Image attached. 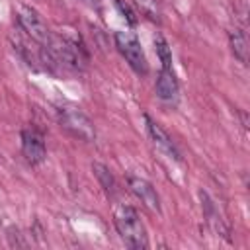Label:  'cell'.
<instances>
[{
    "label": "cell",
    "mask_w": 250,
    "mask_h": 250,
    "mask_svg": "<svg viewBox=\"0 0 250 250\" xmlns=\"http://www.w3.org/2000/svg\"><path fill=\"white\" fill-rule=\"evenodd\" d=\"M113 223H115V229L127 246L137 248V250L148 246L145 225H143L139 213L131 205H119L113 213Z\"/></svg>",
    "instance_id": "cell-1"
},
{
    "label": "cell",
    "mask_w": 250,
    "mask_h": 250,
    "mask_svg": "<svg viewBox=\"0 0 250 250\" xmlns=\"http://www.w3.org/2000/svg\"><path fill=\"white\" fill-rule=\"evenodd\" d=\"M115 47H117V51L123 55V59L129 62V66L137 74H146L148 72L145 51H143V47H141V43H139L135 33H131V31H115Z\"/></svg>",
    "instance_id": "cell-2"
},
{
    "label": "cell",
    "mask_w": 250,
    "mask_h": 250,
    "mask_svg": "<svg viewBox=\"0 0 250 250\" xmlns=\"http://www.w3.org/2000/svg\"><path fill=\"white\" fill-rule=\"evenodd\" d=\"M59 123L64 131H68L72 137L92 143L96 139V129L94 123L90 121L88 115H84L76 107H61L59 109Z\"/></svg>",
    "instance_id": "cell-3"
},
{
    "label": "cell",
    "mask_w": 250,
    "mask_h": 250,
    "mask_svg": "<svg viewBox=\"0 0 250 250\" xmlns=\"http://www.w3.org/2000/svg\"><path fill=\"white\" fill-rule=\"evenodd\" d=\"M16 18H18L20 27L25 31V35H27L29 39H33V41L39 43L41 47H47V45H49L53 33L49 31V27H47V23L43 21V18H41L31 6H18Z\"/></svg>",
    "instance_id": "cell-4"
},
{
    "label": "cell",
    "mask_w": 250,
    "mask_h": 250,
    "mask_svg": "<svg viewBox=\"0 0 250 250\" xmlns=\"http://www.w3.org/2000/svg\"><path fill=\"white\" fill-rule=\"evenodd\" d=\"M21 152L29 164H39L47 156L43 135L35 129H23L21 131Z\"/></svg>",
    "instance_id": "cell-5"
},
{
    "label": "cell",
    "mask_w": 250,
    "mask_h": 250,
    "mask_svg": "<svg viewBox=\"0 0 250 250\" xmlns=\"http://www.w3.org/2000/svg\"><path fill=\"white\" fill-rule=\"evenodd\" d=\"M129 189L143 201V205L146 209H150L152 213H160V199H158V193L156 189L143 178H135L131 176L129 178Z\"/></svg>",
    "instance_id": "cell-6"
},
{
    "label": "cell",
    "mask_w": 250,
    "mask_h": 250,
    "mask_svg": "<svg viewBox=\"0 0 250 250\" xmlns=\"http://www.w3.org/2000/svg\"><path fill=\"white\" fill-rule=\"evenodd\" d=\"M145 119H146V127H148V133H150V137H152L154 145H156V146H160V148H162L168 156H172L174 160H180V152H178V148H176V145H174L172 137L164 131V127H162L160 123L152 121L148 115H146Z\"/></svg>",
    "instance_id": "cell-7"
},
{
    "label": "cell",
    "mask_w": 250,
    "mask_h": 250,
    "mask_svg": "<svg viewBox=\"0 0 250 250\" xmlns=\"http://www.w3.org/2000/svg\"><path fill=\"white\" fill-rule=\"evenodd\" d=\"M156 96L164 102H174L178 98V80L174 68H160L156 78Z\"/></svg>",
    "instance_id": "cell-8"
},
{
    "label": "cell",
    "mask_w": 250,
    "mask_h": 250,
    "mask_svg": "<svg viewBox=\"0 0 250 250\" xmlns=\"http://www.w3.org/2000/svg\"><path fill=\"white\" fill-rule=\"evenodd\" d=\"M229 37H230V47H232L234 57L242 64H246L248 62V41H246V35L240 29H234V31H230Z\"/></svg>",
    "instance_id": "cell-9"
},
{
    "label": "cell",
    "mask_w": 250,
    "mask_h": 250,
    "mask_svg": "<svg viewBox=\"0 0 250 250\" xmlns=\"http://www.w3.org/2000/svg\"><path fill=\"white\" fill-rule=\"evenodd\" d=\"M92 172H94V176L100 180V184H102V188H104L105 191H113V189H115V180H113V176H111V172H109L107 166H104V164H100V162H94V164H92Z\"/></svg>",
    "instance_id": "cell-10"
},
{
    "label": "cell",
    "mask_w": 250,
    "mask_h": 250,
    "mask_svg": "<svg viewBox=\"0 0 250 250\" xmlns=\"http://www.w3.org/2000/svg\"><path fill=\"white\" fill-rule=\"evenodd\" d=\"M154 47H156V55L162 62L164 68H172V53H170V47L166 43V39L162 35H156L154 37Z\"/></svg>",
    "instance_id": "cell-11"
},
{
    "label": "cell",
    "mask_w": 250,
    "mask_h": 250,
    "mask_svg": "<svg viewBox=\"0 0 250 250\" xmlns=\"http://www.w3.org/2000/svg\"><path fill=\"white\" fill-rule=\"evenodd\" d=\"M135 4L139 6V10L152 21H160V12L156 6V0H135Z\"/></svg>",
    "instance_id": "cell-12"
},
{
    "label": "cell",
    "mask_w": 250,
    "mask_h": 250,
    "mask_svg": "<svg viewBox=\"0 0 250 250\" xmlns=\"http://www.w3.org/2000/svg\"><path fill=\"white\" fill-rule=\"evenodd\" d=\"M113 2H115V6L119 8V12H121V14H123V16L127 18V21H129L131 25H135V23H137V18H135V12H133V10H131V8L127 6V4H123V0H113Z\"/></svg>",
    "instance_id": "cell-13"
},
{
    "label": "cell",
    "mask_w": 250,
    "mask_h": 250,
    "mask_svg": "<svg viewBox=\"0 0 250 250\" xmlns=\"http://www.w3.org/2000/svg\"><path fill=\"white\" fill-rule=\"evenodd\" d=\"M84 4H88V6H92V8H98V0H82Z\"/></svg>",
    "instance_id": "cell-14"
}]
</instances>
